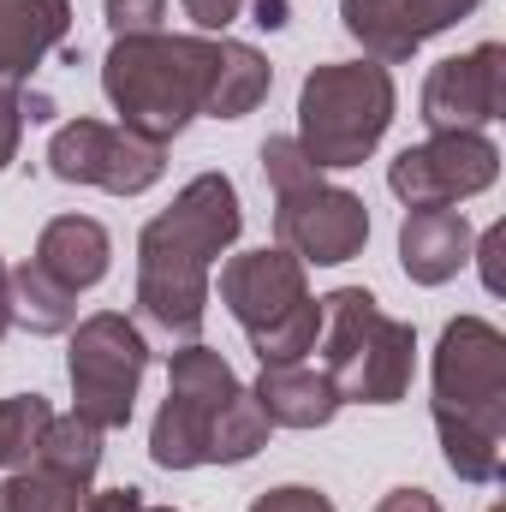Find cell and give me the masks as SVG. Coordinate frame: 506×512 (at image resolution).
<instances>
[{
    "instance_id": "obj_1",
    "label": "cell",
    "mask_w": 506,
    "mask_h": 512,
    "mask_svg": "<svg viewBox=\"0 0 506 512\" xmlns=\"http://www.w3.org/2000/svg\"><path fill=\"white\" fill-rule=\"evenodd\" d=\"M245 227L239 191L227 173H197L143 233H137V310L179 340L203 334L209 268Z\"/></svg>"
},
{
    "instance_id": "obj_2",
    "label": "cell",
    "mask_w": 506,
    "mask_h": 512,
    "mask_svg": "<svg viewBox=\"0 0 506 512\" xmlns=\"http://www.w3.org/2000/svg\"><path fill=\"white\" fill-rule=\"evenodd\" d=\"M435 435L459 483H501L506 340L483 316H453L435 346Z\"/></svg>"
},
{
    "instance_id": "obj_3",
    "label": "cell",
    "mask_w": 506,
    "mask_h": 512,
    "mask_svg": "<svg viewBox=\"0 0 506 512\" xmlns=\"http://www.w3.org/2000/svg\"><path fill=\"white\" fill-rule=\"evenodd\" d=\"M221 66V36H114L108 60H102V90L120 108V126L149 137V143H173L209 108V84Z\"/></svg>"
},
{
    "instance_id": "obj_4",
    "label": "cell",
    "mask_w": 506,
    "mask_h": 512,
    "mask_svg": "<svg viewBox=\"0 0 506 512\" xmlns=\"http://www.w3.org/2000/svg\"><path fill=\"white\" fill-rule=\"evenodd\" d=\"M417 364L411 322L387 316L376 292L340 286L322 298V376L334 382L340 405H399Z\"/></svg>"
},
{
    "instance_id": "obj_5",
    "label": "cell",
    "mask_w": 506,
    "mask_h": 512,
    "mask_svg": "<svg viewBox=\"0 0 506 512\" xmlns=\"http://www.w3.org/2000/svg\"><path fill=\"white\" fill-rule=\"evenodd\" d=\"M393 126V78L376 60L316 66L298 90V149L322 167H364Z\"/></svg>"
},
{
    "instance_id": "obj_6",
    "label": "cell",
    "mask_w": 506,
    "mask_h": 512,
    "mask_svg": "<svg viewBox=\"0 0 506 512\" xmlns=\"http://www.w3.org/2000/svg\"><path fill=\"white\" fill-rule=\"evenodd\" d=\"M221 304L251 334L262 364H304L322 334V304L310 298L304 262L292 251H245L221 268Z\"/></svg>"
},
{
    "instance_id": "obj_7",
    "label": "cell",
    "mask_w": 506,
    "mask_h": 512,
    "mask_svg": "<svg viewBox=\"0 0 506 512\" xmlns=\"http://www.w3.org/2000/svg\"><path fill=\"white\" fill-rule=\"evenodd\" d=\"M239 387L245 382L233 376V364L215 346L191 340L185 352H173V364H167V399H161L155 429H149V459L161 471H197V465H209L215 423L239 399Z\"/></svg>"
},
{
    "instance_id": "obj_8",
    "label": "cell",
    "mask_w": 506,
    "mask_h": 512,
    "mask_svg": "<svg viewBox=\"0 0 506 512\" xmlns=\"http://www.w3.org/2000/svg\"><path fill=\"white\" fill-rule=\"evenodd\" d=\"M143 370H149V340L120 310H96L72 328V352H66L72 399H78V417L96 423L102 435L131 423Z\"/></svg>"
},
{
    "instance_id": "obj_9",
    "label": "cell",
    "mask_w": 506,
    "mask_h": 512,
    "mask_svg": "<svg viewBox=\"0 0 506 512\" xmlns=\"http://www.w3.org/2000/svg\"><path fill=\"white\" fill-rule=\"evenodd\" d=\"M274 233H280V251H292L298 262L340 268L370 245V209L358 191L328 185L310 167V173L274 185Z\"/></svg>"
},
{
    "instance_id": "obj_10",
    "label": "cell",
    "mask_w": 506,
    "mask_h": 512,
    "mask_svg": "<svg viewBox=\"0 0 506 512\" xmlns=\"http://www.w3.org/2000/svg\"><path fill=\"white\" fill-rule=\"evenodd\" d=\"M501 173V149L483 131H429V143H411L387 167V191L405 209H453L477 191H489Z\"/></svg>"
},
{
    "instance_id": "obj_11",
    "label": "cell",
    "mask_w": 506,
    "mask_h": 512,
    "mask_svg": "<svg viewBox=\"0 0 506 512\" xmlns=\"http://www.w3.org/2000/svg\"><path fill=\"white\" fill-rule=\"evenodd\" d=\"M48 173L66 185H102L114 197H137L167 173V143H149L102 120H72L48 137Z\"/></svg>"
},
{
    "instance_id": "obj_12",
    "label": "cell",
    "mask_w": 506,
    "mask_h": 512,
    "mask_svg": "<svg viewBox=\"0 0 506 512\" xmlns=\"http://www.w3.org/2000/svg\"><path fill=\"white\" fill-rule=\"evenodd\" d=\"M506 108V48L483 42L471 54L441 60L423 78V126L429 131H483Z\"/></svg>"
},
{
    "instance_id": "obj_13",
    "label": "cell",
    "mask_w": 506,
    "mask_h": 512,
    "mask_svg": "<svg viewBox=\"0 0 506 512\" xmlns=\"http://www.w3.org/2000/svg\"><path fill=\"white\" fill-rule=\"evenodd\" d=\"M477 6L483 0H340V24H346L352 42H364V54L376 66H399L429 36L471 18Z\"/></svg>"
},
{
    "instance_id": "obj_14",
    "label": "cell",
    "mask_w": 506,
    "mask_h": 512,
    "mask_svg": "<svg viewBox=\"0 0 506 512\" xmlns=\"http://www.w3.org/2000/svg\"><path fill=\"white\" fill-rule=\"evenodd\" d=\"M72 0H0V84L24 90V78L66 42Z\"/></svg>"
},
{
    "instance_id": "obj_15",
    "label": "cell",
    "mask_w": 506,
    "mask_h": 512,
    "mask_svg": "<svg viewBox=\"0 0 506 512\" xmlns=\"http://www.w3.org/2000/svg\"><path fill=\"white\" fill-rule=\"evenodd\" d=\"M399 262L417 286H441L471 262V221L465 209H411L399 221Z\"/></svg>"
},
{
    "instance_id": "obj_16",
    "label": "cell",
    "mask_w": 506,
    "mask_h": 512,
    "mask_svg": "<svg viewBox=\"0 0 506 512\" xmlns=\"http://www.w3.org/2000/svg\"><path fill=\"white\" fill-rule=\"evenodd\" d=\"M42 274H54L60 286H72V292H84V286H96L102 274H108V262H114V239H108V227L102 221H90V215H54L48 227H42V239H36V256H30Z\"/></svg>"
},
{
    "instance_id": "obj_17",
    "label": "cell",
    "mask_w": 506,
    "mask_h": 512,
    "mask_svg": "<svg viewBox=\"0 0 506 512\" xmlns=\"http://www.w3.org/2000/svg\"><path fill=\"white\" fill-rule=\"evenodd\" d=\"M251 393H256V405L268 411V423H280V429H322L340 411L334 382L322 370H310V364H262Z\"/></svg>"
},
{
    "instance_id": "obj_18",
    "label": "cell",
    "mask_w": 506,
    "mask_h": 512,
    "mask_svg": "<svg viewBox=\"0 0 506 512\" xmlns=\"http://www.w3.org/2000/svg\"><path fill=\"white\" fill-rule=\"evenodd\" d=\"M137 507H143L137 489H102L96 495L90 483H66V477L36 471V465L12 471L0 483V512H137Z\"/></svg>"
},
{
    "instance_id": "obj_19",
    "label": "cell",
    "mask_w": 506,
    "mask_h": 512,
    "mask_svg": "<svg viewBox=\"0 0 506 512\" xmlns=\"http://www.w3.org/2000/svg\"><path fill=\"white\" fill-rule=\"evenodd\" d=\"M6 310L30 334H72L78 328V292L60 286L54 274H42L36 262H24V268L6 274Z\"/></svg>"
},
{
    "instance_id": "obj_20",
    "label": "cell",
    "mask_w": 506,
    "mask_h": 512,
    "mask_svg": "<svg viewBox=\"0 0 506 512\" xmlns=\"http://www.w3.org/2000/svg\"><path fill=\"white\" fill-rule=\"evenodd\" d=\"M274 84V66L256 54L251 42H227L221 36V66H215V84H209V120H245L256 102L268 96Z\"/></svg>"
},
{
    "instance_id": "obj_21",
    "label": "cell",
    "mask_w": 506,
    "mask_h": 512,
    "mask_svg": "<svg viewBox=\"0 0 506 512\" xmlns=\"http://www.w3.org/2000/svg\"><path fill=\"white\" fill-rule=\"evenodd\" d=\"M30 465H36V471H54V477H66V483H90L96 465H102V429L84 423L78 411H72V417H48L42 447H36Z\"/></svg>"
},
{
    "instance_id": "obj_22",
    "label": "cell",
    "mask_w": 506,
    "mask_h": 512,
    "mask_svg": "<svg viewBox=\"0 0 506 512\" xmlns=\"http://www.w3.org/2000/svg\"><path fill=\"white\" fill-rule=\"evenodd\" d=\"M48 399L42 393H18V399H0V471H24L42 447V429H48Z\"/></svg>"
},
{
    "instance_id": "obj_23",
    "label": "cell",
    "mask_w": 506,
    "mask_h": 512,
    "mask_svg": "<svg viewBox=\"0 0 506 512\" xmlns=\"http://www.w3.org/2000/svg\"><path fill=\"white\" fill-rule=\"evenodd\" d=\"M102 12H108L114 36H149V30H161L167 0H102Z\"/></svg>"
},
{
    "instance_id": "obj_24",
    "label": "cell",
    "mask_w": 506,
    "mask_h": 512,
    "mask_svg": "<svg viewBox=\"0 0 506 512\" xmlns=\"http://www.w3.org/2000/svg\"><path fill=\"white\" fill-rule=\"evenodd\" d=\"M251 512H334V501L322 489H304V483H286V489H268L256 495Z\"/></svg>"
},
{
    "instance_id": "obj_25",
    "label": "cell",
    "mask_w": 506,
    "mask_h": 512,
    "mask_svg": "<svg viewBox=\"0 0 506 512\" xmlns=\"http://www.w3.org/2000/svg\"><path fill=\"white\" fill-rule=\"evenodd\" d=\"M18 137H24V96L12 84H0V173L12 167L18 155Z\"/></svg>"
},
{
    "instance_id": "obj_26",
    "label": "cell",
    "mask_w": 506,
    "mask_h": 512,
    "mask_svg": "<svg viewBox=\"0 0 506 512\" xmlns=\"http://www.w3.org/2000/svg\"><path fill=\"white\" fill-rule=\"evenodd\" d=\"M185 18H191L203 36H215V30H227V24L239 18V0H185Z\"/></svg>"
},
{
    "instance_id": "obj_27",
    "label": "cell",
    "mask_w": 506,
    "mask_h": 512,
    "mask_svg": "<svg viewBox=\"0 0 506 512\" xmlns=\"http://www.w3.org/2000/svg\"><path fill=\"white\" fill-rule=\"evenodd\" d=\"M376 512H441V501L429 489H393V495L376 501Z\"/></svg>"
},
{
    "instance_id": "obj_28",
    "label": "cell",
    "mask_w": 506,
    "mask_h": 512,
    "mask_svg": "<svg viewBox=\"0 0 506 512\" xmlns=\"http://www.w3.org/2000/svg\"><path fill=\"white\" fill-rule=\"evenodd\" d=\"M6 274H12V268L0 262V340H6V328H12V310H6Z\"/></svg>"
},
{
    "instance_id": "obj_29",
    "label": "cell",
    "mask_w": 506,
    "mask_h": 512,
    "mask_svg": "<svg viewBox=\"0 0 506 512\" xmlns=\"http://www.w3.org/2000/svg\"><path fill=\"white\" fill-rule=\"evenodd\" d=\"M137 512H173V507H137Z\"/></svg>"
}]
</instances>
